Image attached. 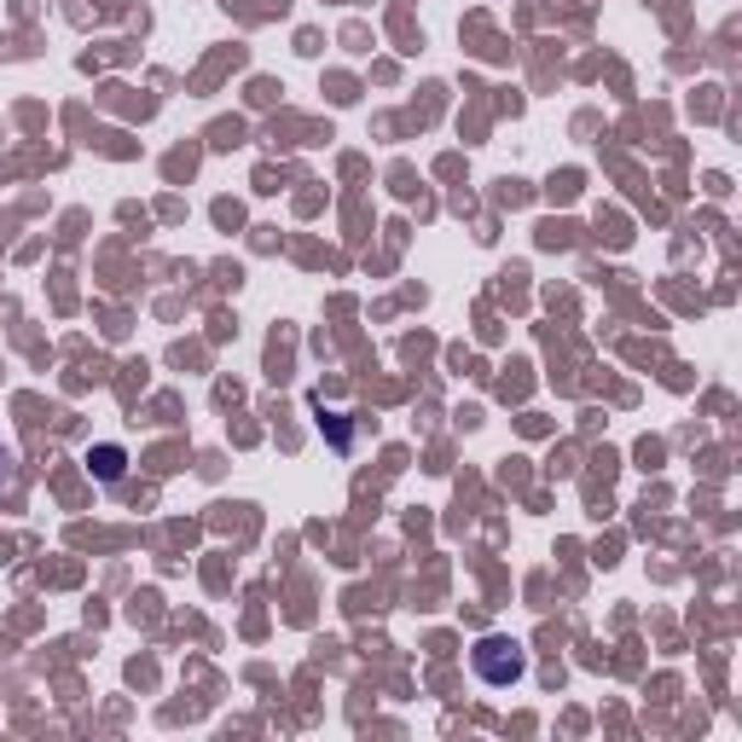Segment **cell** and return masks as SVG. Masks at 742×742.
<instances>
[{
	"label": "cell",
	"instance_id": "1",
	"mask_svg": "<svg viewBox=\"0 0 742 742\" xmlns=\"http://www.w3.org/2000/svg\"><path fill=\"white\" fill-rule=\"evenodd\" d=\"M522 650L510 644V638H482L476 644V673L487 678V685H510V678H522Z\"/></svg>",
	"mask_w": 742,
	"mask_h": 742
},
{
	"label": "cell",
	"instance_id": "2",
	"mask_svg": "<svg viewBox=\"0 0 742 742\" xmlns=\"http://www.w3.org/2000/svg\"><path fill=\"white\" fill-rule=\"evenodd\" d=\"M88 464H93L99 482H116V476H122V447H93Z\"/></svg>",
	"mask_w": 742,
	"mask_h": 742
},
{
	"label": "cell",
	"instance_id": "3",
	"mask_svg": "<svg viewBox=\"0 0 742 742\" xmlns=\"http://www.w3.org/2000/svg\"><path fill=\"white\" fill-rule=\"evenodd\" d=\"M7 464H12V452H7V447H0V482H7Z\"/></svg>",
	"mask_w": 742,
	"mask_h": 742
}]
</instances>
